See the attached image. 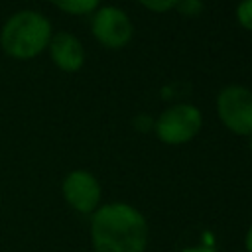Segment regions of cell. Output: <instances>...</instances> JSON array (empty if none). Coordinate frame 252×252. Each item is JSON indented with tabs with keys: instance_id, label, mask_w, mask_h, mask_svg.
<instances>
[{
	"instance_id": "1",
	"label": "cell",
	"mask_w": 252,
	"mask_h": 252,
	"mask_svg": "<svg viewBox=\"0 0 252 252\" xmlns=\"http://www.w3.org/2000/svg\"><path fill=\"white\" fill-rule=\"evenodd\" d=\"M91 238L94 252H144L148 226L134 207L110 203L94 211Z\"/></svg>"
},
{
	"instance_id": "2",
	"label": "cell",
	"mask_w": 252,
	"mask_h": 252,
	"mask_svg": "<svg viewBox=\"0 0 252 252\" xmlns=\"http://www.w3.org/2000/svg\"><path fill=\"white\" fill-rule=\"evenodd\" d=\"M51 35V22L41 12L24 8L4 20L0 28V47L8 57L26 61L45 51Z\"/></svg>"
},
{
	"instance_id": "3",
	"label": "cell",
	"mask_w": 252,
	"mask_h": 252,
	"mask_svg": "<svg viewBox=\"0 0 252 252\" xmlns=\"http://www.w3.org/2000/svg\"><path fill=\"white\" fill-rule=\"evenodd\" d=\"M217 112L230 132L252 136V91L240 85L222 89L217 96Z\"/></svg>"
},
{
	"instance_id": "4",
	"label": "cell",
	"mask_w": 252,
	"mask_h": 252,
	"mask_svg": "<svg viewBox=\"0 0 252 252\" xmlns=\"http://www.w3.org/2000/svg\"><path fill=\"white\" fill-rule=\"evenodd\" d=\"M201 112L193 104H173L165 108L156 122V134L165 144L189 142L201 128Z\"/></svg>"
},
{
	"instance_id": "5",
	"label": "cell",
	"mask_w": 252,
	"mask_h": 252,
	"mask_svg": "<svg viewBox=\"0 0 252 252\" xmlns=\"http://www.w3.org/2000/svg\"><path fill=\"white\" fill-rule=\"evenodd\" d=\"M91 32L104 47L118 49L130 41L134 28L124 10L116 6H102L91 20Z\"/></svg>"
},
{
	"instance_id": "6",
	"label": "cell",
	"mask_w": 252,
	"mask_h": 252,
	"mask_svg": "<svg viewBox=\"0 0 252 252\" xmlns=\"http://www.w3.org/2000/svg\"><path fill=\"white\" fill-rule=\"evenodd\" d=\"M63 197L79 213H93L100 201L96 177L85 169H75L63 179Z\"/></svg>"
},
{
	"instance_id": "7",
	"label": "cell",
	"mask_w": 252,
	"mask_h": 252,
	"mask_svg": "<svg viewBox=\"0 0 252 252\" xmlns=\"http://www.w3.org/2000/svg\"><path fill=\"white\" fill-rule=\"evenodd\" d=\"M49 57L57 69L65 73H75L85 63V49L77 35L71 32H55L47 45Z\"/></svg>"
},
{
	"instance_id": "8",
	"label": "cell",
	"mask_w": 252,
	"mask_h": 252,
	"mask_svg": "<svg viewBox=\"0 0 252 252\" xmlns=\"http://www.w3.org/2000/svg\"><path fill=\"white\" fill-rule=\"evenodd\" d=\"M55 8H59L61 12L67 14H75V16H83V14H91L94 12V8L98 6L100 0H49Z\"/></svg>"
},
{
	"instance_id": "9",
	"label": "cell",
	"mask_w": 252,
	"mask_h": 252,
	"mask_svg": "<svg viewBox=\"0 0 252 252\" xmlns=\"http://www.w3.org/2000/svg\"><path fill=\"white\" fill-rule=\"evenodd\" d=\"M236 18L246 30H252V0H242L236 6Z\"/></svg>"
},
{
	"instance_id": "10",
	"label": "cell",
	"mask_w": 252,
	"mask_h": 252,
	"mask_svg": "<svg viewBox=\"0 0 252 252\" xmlns=\"http://www.w3.org/2000/svg\"><path fill=\"white\" fill-rule=\"evenodd\" d=\"M138 2L154 12H167L177 4V0H138Z\"/></svg>"
},
{
	"instance_id": "11",
	"label": "cell",
	"mask_w": 252,
	"mask_h": 252,
	"mask_svg": "<svg viewBox=\"0 0 252 252\" xmlns=\"http://www.w3.org/2000/svg\"><path fill=\"white\" fill-rule=\"evenodd\" d=\"M175 6H177L183 14L195 16V14H199V10H201V0H177Z\"/></svg>"
},
{
	"instance_id": "12",
	"label": "cell",
	"mask_w": 252,
	"mask_h": 252,
	"mask_svg": "<svg viewBox=\"0 0 252 252\" xmlns=\"http://www.w3.org/2000/svg\"><path fill=\"white\" fill-rule=\"evenodd\" d=\"M246 250L252 252V226H250L248 232H246Z\"/></svg>"
},
{
	"instance_id": "13",
	"label": "cell",
	"mask_w": 252,
	"mask_h": 252,
	"mask_svg": "<svg viewBox=\"0 0 252 252\" xmlns=\"http://www.w3.org/2000/svg\"><path fill=\"white\" fill-rule=\"evenodd\" d=\"M250 150H252V136H250Z\"/></svg>"
}]
</instances>
